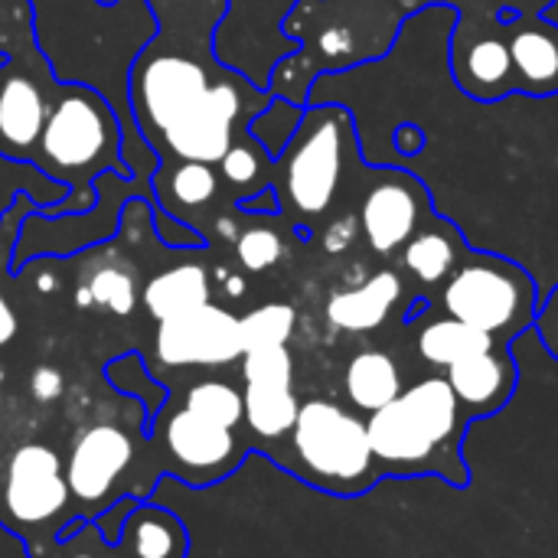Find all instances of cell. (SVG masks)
Wrapping results in <instances>:
<instances>
[{
    "label": "cell",
    "mask_w": 558,
    "mask_h": 558,
    "mask_svg": "<svg viewBox=\"0 0 558 558\" xmlns=\"http://www.w3.org/2000/svg\"><path fill=\"white\" fill-rule=\"evenodd\" d=\"M271 98L265 85L248 82L216 56L154 39L134 56L128 78L131 121L157 163L199 160L216 167Z\"/></svg>",
    "instance_id": "obj_1"
},
{
    "label": "cell",
    "mask_w": 558,
    "mask_h": 558,
    "mask_svg": "<svg viewBox=\"0 0 558 558\" xmlns=\"http://www.w3.org/2000/svg\"><path fill=\"white\" fill-rule=\"evenodd\" d=\"M402 20L396 0H298L281 29L301 49L275 65L265 88L294 105H307V92L324 72L337 75L383 59Z\"/></svg>",
    "instance_id": "obj_2"
},
{
    "label": "cell",
    "mask_w": 558,
    "mask_h": 558,
    "mask_svg": "<svg viewBox=\"0 0 558 558\" xmlns=\"http://www.w3.org/2000/svg\"><path fill=\"white\" fill-rule=\"evenodd\" d=\"M471 418L458 405L448 379H422L366 418L369 448L383 477H441L464 490L471 471L464 438Z\"/></svg>",
    "instance_id": "obj_3"
},
{
    "label": "cell",
    "mask_w": 558,
    "mask_h": 558,
    "mask_svg": "<svg viewBox=\"0 0 558 558\" xmlns=\"http://www.w3.org/2000/svg\"><path fill=\"white\" fill-rule=\"evenodd\" d=\"M114 105L92 85H62L49 105L33 163L46 180L65 186V199L43 206L46 216L85 213L95 206V177L111 170L137 180L124 160V131Z\"/></svg>",
    "instance_id": "obj_4"
},
{
    "label": "cell",
    "mask_w": 558,
    "mask_h": 558,
    "mask_svg": "<svg viewBox=\"0 0 558 558\" xmlns=\"http://www.w3.org/2000/svg\"><path fill=\"white\" fill-rule=\"evenodd\" d=\"M353 157H360L353 111L333 101L304 105L298 131L271 167L281 213H291L298 226L320 219L333 206Z\"/></svg>",
    "instance_id": "obj_5"
},
{
    "label": "cell",
    "mask_w": 558,
    "mask_h": 558,
    "mask_svg": "<svg viewBox=\"0 0 558 558\" xmlns=\"http://www.w3.org/2000/svg\"><path fill=\"white\" fill-rule=\"evenodd\" d=\"M284 441L288 454H278L275 461L307 487L333 497H363L383 481L366 422L337 402H301L298 422Z\"/></svg>",
    "instance_id": "obj_6"
},
{
    "label": "cell",
    "mask_w": 558,
    "mask_h": 558,
    "mask_svg": "<svg viewBox=\"0 0 558 558\" xmlns=\"http://www.w3.org/2000/svg\"><path fill=\"white\" fill-rule=\"evenodd\" d=\"M441 307L448 317H458L510 347L517 337L533 330L539 288L520 262L497 252L468 248L461 265L441 284Z\"/></svg>",
    "instance_id": "obj_7"
},
{
    "label": "cell",
    "mask_w": 558,
    "mask_h": 558,
    "mask_svg": "<svg viewBox=\"0 0 558 558\" xmlns=\"http://www.w3.org/2000/svg\"><path fill=\"white\" fill-rule=\"evenodd\" d=\"M504 0H471L458 10V23L448 36L451 82L471 101H504L517 95V75L507 43Z\"/></svg>",
    "instance_id": "obj_8"
},
{
    "label": "cell",
    "mask_w": 558,
    "mask_h": 558,
    "mask_svg": "<svg viewBox=\"0 0 558 558\" xmlns=\"http://www.w3.org/2000/svg\"><path fill=\"white\" fill-rule=\"evenodd\" d=\"M69 484H65V461L39 441L20 445L7 468L0 487V520L13 533L26 539L33 530H46L56 523L59 530L72 520L69 517Z\"/></svg>",
    "instance_id": "obj_9"
},
{
    "label": "cell",
    "mask_w": 558,
    "mask_h": 558,
    "mask_svg": "<svg viewBox=\"0 0 558 558\" xmlns=\"http://www.w3.org/2000/svg\"><path fill=\"white\" fill-rule=\"evenodd\" d=\"M186 526L157 504H134L124 517L121 536L108 543L92 520H69L52 546L49 558H186Z\"/></svg>",
    "instance_id": "obj_10"
},
{
    "label": "cell",
    "mask_w": 558,
    "mask_h": 558,
    "mask_svg": "<svg viewBox=\"0 0 558 558\" xmlns=\"http://www.w3.org/2000/svg\"><path fill=\"white\" fill-rule=\"evenodd\" d=\"M39 46L0 65V157L10 163H33L46 114L59 95V82Z\"/></svg>",
    "instance_id": "obj_11"
},
{
    "label": "cell",
    "mask_w": 558,
    "mask_h": 558,
    "mask_svg": "<svg viewBox=\"0 0 558 558\" xmlns=\"http://www.w3.org/2000/svg\"><path fill=\"white\" fill-rule=\"evenodd\" d=\"M432 213H435V196L415 173L399 167H383L376 170L363 196L360 229L373 252L392 255L415 235V229Z\"/></svg>",
    "instance_id": "obj_12"
},
{
    "label": "cell",
    "mask_w": 558,
    "mask_h": 558,
    "mask_svg": "<svg viewBox=\"0 0 558 558\" xmlns=\"http://www.w3.org/2000/svg\"><path fill=\"white\" fill-rule=\"evenodd\" d=\"M160 441L173 474L183 477V484L190 487H206L213 481H222L239 468L245 454V445L235 438V428L213 425L190 409H180L163 422Z\"/></svg>",
    "instance_id": "obj_13"
},
{
    "label": "cell",
    "mask_w": 558,
    "mask_h": 558,
    "mask_svg": "<svg viewBox=\"0 0 558 558\" xmlns=\"http://www.w3.org/2000/svg\"><path fill=\"white\" fill-rule=\"evenodd\" d=\"M239 317L219 304H203L190 314L157 327V360L170 369L180 366H229L242 360Z\"/></svg>",
    "instance_id": "obj_14"
},
{
    "label": "cell",
    "mask_w": 558,
    "mask_h": 558,
    "mask_svg": "<svg viewBox=\"0 0 558 558\" xmlns=\"http://www.w3.org/2000/svg\"><path fill=\"white\" fill-rule=\"evenodd\" d=\"M134 464V441L118 425L85 428L65 458V484L75 504L88 513L98 504H111L121 477Z\"/></svg>",
    "instance_id": "obj_15"
},
{
    "label": "cell",
    "mask_w": 558,
    "mask_h": 558,
    "mask_svg": "<svg viewBox=\"0 0 558 558\" xmlns=\"http://www.w3.org/2000/svg\"><path fill=\"white\" fill-rule=\"evenodd\" d=\"M445 379H448L451 392L458 396V405L464 409V415L471 422H477V418H490L510 405V399L520 386V369H517L510 347L497 343V347H487V350L448 366Z\"/></svg>",
    "instance_id": "obj_16"
},
{
    "label": "cell",
    "mask_w": 558,
    "mask_h": 558,
    "mask_svg": "<svg viewBox=\"0 0 558 558\" xmlns=\"http://www.w3.org/2000/svg\"><path fill=\"white\" fill-rule=\"evenodd\" d=\"M507 43L517 75V95H558V26L546 13H517L504 7Z\"/></svg>",
    "instance_id": "obj_17"
},
{
    "label": "cell",
    "mask_w": 558,
    "mask_h": 558,
    "mask_svg": "<svg viewBox=\"0 0 558 558\" xmlns=\"http://www.w3.org/2000/svg\"><path fill=\"white\" fill-rule=\"evenodd\" d=\"M468 239L458 222L441 216L438 209L415 229V235L399 248L405 271L422 284V288H441L451 271L461 265L468 255Z\"/></svg>",
    "instance_id": "obj_18"
},
{
    "label": "cell",
    "mask_w": 558,
    "mask_h": 558,
    "mask_svg": "<svg viewBox=\"0 0 558 558\" xmlns=\"http://www.w3.org/2000/svg\"><path fill=\"white\" fill-rule=\"evenodd\" d=\"M147 7L157 20L154 43L196 56H216L213 43L229 0H147Z\"/></svg>",
    "instance_id": "obj_19"
},
{
    "label": "cell",
    "mask_w": 558,
    "mask_h": 558,
    "mask_svg": "<svg viewBox=\"0 0 558 558\" xmlns=\"http://www.w3.org/2000/svg\"><path fill=\"white\" fill-rule=\"evenodd\" d=\"M399 301H402V278L396 271H379L360 288L337 291L327 301V320L347 333H369L389 320Z\"/></svg>",
    "instance_id": "obj_20"
},
{
    "label": "cell",
    "mask_w": 558,
    "mask_h": 558,
    "mask_svg": "<svg viewBox=\"0 0 558 558\" xmlns=\"http://www.w3.org/2000/svg\"><path fill=\"white\" fill-rule=\"evenodd\" d=\"M150 206H160L163 213L183 219L193 209H203L219 193V173L213 163L199 160H170L157 163L150 173Z\"/></svg>",
    "instance_id": "obj_21"
},
{
    "label": "cell",
    "mask_w": 558,
    "mask_h": 558,
    "mask_svg": "<svg viewBox=\"0 0 558 558\" xmlns=\"http://www.w3.org/2000/svg\"><path fill=\"white\" fill-rule=\"evenodd\" d=\"M144 311L163 324L180 314H190L203 304H209V275L203 265H177L160 275H154L141 291Z\"/></svg>",
    "instance_id": "obj_22"
},
{
    "label": "cell",
    "mask_w": 558,
    "mask_h": 558,
    "mask_svg": "<svg viewBox=\"0 0 558 558\" xmlns=\"http://www.w3.org/2000/svg\"><path fill=\"white\" fill-rule=\"evenodd\" d=\"M343 389L347 399L356 412H379L383 405H389L392 399L402 396V373L399 363L383 353V350H363L347 363L343 373Z\"/></svg>",
    "instance_id": "obj_23"
},
{
    "label": "cell",
    "mask_w": 558,
    "mask_h": 558,
    "mask_svg": "<svg viewBox=\"0 0 558 558\" xmlns=\"http://www.w3.org/2000/svg\"><path fill=\"white\" fill-rule=\"evenodd\" d=\"M245 402V428L262 445H278L291 435L301 402L294 396V386H265V383H245L242 389Z\"/></svg>",
    "instance_id": "obj_24"
},
{
    "label": "cell",
    "mask_w": 558,
    "mask_h": 558,
    "mask_svg": "<svg viewBox=\"0 0 558 558\" xmlns=\"http://www.w3.org/2000/svg\"><path fill=\"white\" fill-rule=\"evenodd\" d=\"M487 347H497V340H490L487 333H481L471 324L448 317V314L428 320L418 330V356L438 369H448V366H454V363H461V360H468Z\"/></svg>",
    "instance_id": "obj_25"
},
{
    "label": "cell",
    "mask_w": 558,
    "mask_h": 558,
    "mask_svg": "<svg viewBox=\"0 0 558 558\" xmlns=\"http://www.w3.org/2000/svg\"><path fill=\"white\" fill-rule=\"evenodd\" d=\"M75 301L82 307H108L111 314L124 317L134 311L137 304V281H134V268L118 265V258L111 265H101L95 271H88V278L82 281V288L75 291Z\"/></svg>",
    "instance_id": "obj_26"
},
{
    "label": "cell",
    "mask_w": 558,
    "mask_h": 558,
    "mask_svg": "<svg viewBox=\"0 0 558 558\" xmlns=\"http://www.w3.org/2000/svg\"><path fill=\"white\" fill-rule=\"evenodd\" d=\"M216 167H219V173L226 177V183H232L235 190L255 193V190H262V186L271 183L275 157H271L252 134H245V137H239V141L226 150V157H222ZM248 193H245V196H248Z\"/></svg>",
    "instance_id": "obj_27"
},
{
    "label": "cell",
    "mask_w": 558,
    "mask_h": 558,
    "mask_svg": "<svg viewBox=\"0 0 558 558\" xmlns=\"http://www.w3.org/2000/svg\"><path fill=\"white\" fill-rule=\"evenodd\" d=\"M183 409H190V412H196L206 422L222 425V428L239 432V425H245L242 392L232 383H222V379H203V383L190 386V392L183 399Z\"/></svg>",
    "instance_id": "obj_28"
},
{
    "label": "cell",
    "mask_w": 558,
    "mask_h": 558,
    "mask_svg": "<svg viewBox=\"0 0 558 558\" xmlns=\"http://www.w3.org/2000/svg\"><path fill=\"white\" fill-rule=\"evenodd\" d=\"M298 314L291 304H265L255 307L252 314L239 317V337L242 350H258V347H288L294 333Z\"/></svg>",
    "instance_id": "obj_29"
},
{
    "label": "cell",
    "mask_w": 558,
    "mask_h": 558,
    "mask_svg": "<svg viewBox=\"0 0 558 558\" xmlns=\"http://www.w3.org/2000/svg\"><path fill=\"white\" fill-rule=\"evenodd\" d=\"M301 118H304V105H294V101L275 95V98L268 101V108H262V111L248 121V134H252L271 157H278V154L284 150V144L291 141V134L298 131Z\"/></svg>",
    "instance_id": "obj_30"
},
{
    "label": "cell",
    "mask_w": 558,
    "mask_h": 558,
    "mask_svg": "<svg viewBox=\"0 0 558 558\" xmlns=\"http://www.w3.org/2000/svg\"><path fill=\"white\" fill-rule=\"evenodd\" d=\"M242 379L265 383V386H291L294 360L288 347H258L242 353Z\"/></svg>",
    "instance_id": "obj_31"
},
{
    "label": "cell",
    "mask_w": 558,
    "mask_h": 558,
    "mask_svg": "<svg viewBox=\"0 0 558 558\" xmlns=\"http://www.w3.org/2000/svg\"><path fill=\"white\" fill-rule=\"evenodd\" d=\"M235 255L245 271H268L281 262L284 242L275 229H245L235 239Z\"/></svg>",
    "instance_id": "obj_32"
},
{
    "label": "cell",
    "mask_w": 558,
    "mask_h": 558,
    "mask_svg": "<svg viewBox=\"0 0 558 558\" xmlns=\"http://www.w3.org/2000/svg\"><path fill=\"white\" fill-rule=\"evenodd\" d=\"M150 216H154L157 239H160L163 245H170V248H203V245H206V235H203L196 226H190V222H183V219L163 213L160 206H150Z\"/></svg>",
    "instance_id": "obj_33"
},
{
    "label": "cell",
    "mask_w": 558,
    "mask_h": 558,
    "mask_svg": "<svg viewBox=\"0 0 558 558\" xmlns=\"http://www.w3.org/2000/svg\"><path fill=\"white\" fill-rule=\"evenodd\" d=\"M533 330L539 337V343L546 347V353L558 363V284L549 288V294L539 301L536 307V320H533Z\"/></svg>",
    "instance_id": "obj_34"
},
{
    "label": "cell",
    "mask_w": 558,
    "mask_h": 558,
    "mask_svg": "<svg viewBox=\"0 0 558 558\" xmlns=\"http://www.w3.org/2000/svg\"><path fill=\"white\" fill-rule=\"evenodd\" d=\"M65 389V379L56 366H36L33 376H29V392L39 399V402H56Z\"/></svg>",
    "instance_id": "obj_35"
},
{
    "label": "cell",
    "mask_w": 558,
    "mask_h": 558,
    "mask_svg": "<svg viewBox=\"0 0 558 558\" xmlns=\"http://www.w3.org/2000/svg\"><path fill=\"white\" fill-rule=\"evenodd\" d=\"M239 209L242 213H252V216H278L281 213V199L275 193V186H262L248 196H239Z\"/></svg>",
    "instance_id": "obj_36"
},
{
    "label": "cell",
    "mask_w": 558,
    "mask_h": 558,
    "mask_svg": "<svg viewBox=\"0 0 558 558\" xmlns=\"http://www.w3.org/2000/svg\"><path fill=\"white\" fill-rule=\"evenodd\" d=\"M392 144H396L399 157H418L425 150V131L418 124H412V121H402L392 131Z\"/></svg>",
    "instance_id": "obj_37"
},
{
    "label": "cell",
    "mask_w": 558,
    "mask_h": 558,
    "mask_svg": "<svg viewBox=\"0 0 558 558\" xmlns=\"http://www.w3.org/2000/svg\"><path fill=\"white\" fill-rule=\"evenodd\" d=\"M16 330H20L16 311H13V304L7 301V294L0 291V347H7V343L16 337Z\"/></svg>",
    "instance_id": "obj_38"
},
{
    "label": "cell",
    "mask_w": 558,
    "mask_h": 558,
    "mask_svg": "<svg viewBox=\"0 0 558 558\" xmlns=\"http://www.w3.org/2000/svg\"><path fill=\"white\" fill-rule=\"evenodd\" d=\"M464 3H471V0H396L399 13H402L405 20L415 16V13H422L425 7H454V10H461Z\"/></svg>",
    "instance_id": "obj_39"
},
{
    "label": "cell",
    "mask_w": 558,
    "mask_h": 558,
    "mask_svg": "<svg viewBox=\"0 0 558 558\" xmlns=\"http://www.w3.org/2000/svg\"><path fill=\"white\" fill-rule=\"evenodd\" d=\"M353 229H356V219H343V222H337V226L327 232V235H330V239H327V248H330V252H343V248L353 242Z\"/></svg>",
    "instance_id": "obj_40"
},
{
    "label": "cell",
    "mask_w": 558,
    "mask_h": 558,
    "mask_svg": "<svg viewBox=\"0 0 558 558\" xmlns=\"http://www.w3.org/2000/svg\"><path fill=\"white\" fill-rule=\"evenodd\" d=\"M504 3L517 13H546L553 7V0H504Z\"/></svg>",
    "instance_id": "obj_41"
},
{
    "label": "cell",
    "mask_w": 558,
    "mask_h": 558,
    "mask_svg": "<svg viewBox=\"0 0 558 558\" xmlns=\"http://www.w3.org/2000/svg\"><path fill=\"white\" fill-rule=\"evenodd\" d=\"M226 291H229L232 298H239V294L245 291V281H242V278H229V281H226Z\"/></svg>",
    "instance_id": "obj_42"
}]
</instances>
